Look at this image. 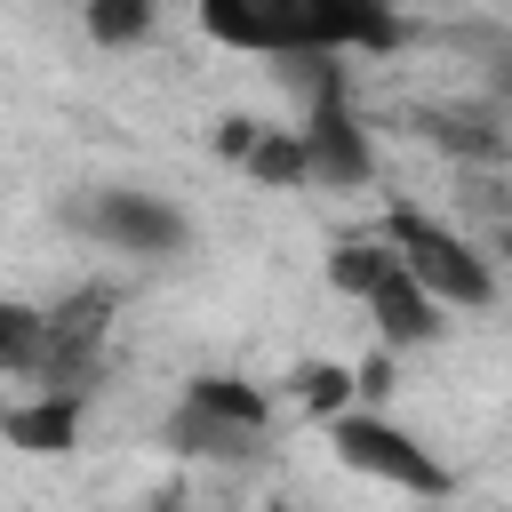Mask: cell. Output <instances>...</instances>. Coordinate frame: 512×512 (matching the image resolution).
Segmentation results:
<instances>
[{"mask_svg": "<svg viewBox=\"0 0 512 512\" xmlns=\"http://www.w3.org/2000/svg\"><path fill=\"white\" fill-rule=\"evenodd\" d=\"M200 32L240 56H352L392 48L400 16L384 0H192Z\"/></svg>", "mask_w": 512, "mask_h": 512, "instance_id": "obj_1", "label": "cell"}, {"mask_svg": "<svg viewBox=\"0 0 512 512\" xmlns=\"http://www.w3.org/2000/svg\"><path fill=\"white\" fill-rule=\"evenodd\" d=\"M112 288H72L56 312L8 304L0 312V368L32 392H96L104 336H112Z\"/></svg>", "mask_w": 512, "mask_h": 512, "instance_id": "obj_2", "label": "cell"}, {"mask_svg": "<svg viewBox=\"0 0 512 512\" xmlns=\"http://www.w3.org/2000/svg\"><path fill=\"white\" fill-rule=\"evenodd\" d=\"M328 280L384 328V344H432V336H440V296L408 272V256H400L384 232H376V240H336Z\"/></svg>", "mask_w": 512, "mask_h": 512, "instance_id": "obj_3", "label": "cell"}, {"mask_svg": "<svg viewBox=\"0 0 512 512\" xmlns=\"http://www.w3.org/2000/svg\"><path fill=\"white\" fill-rule=\"evenodd\" d=\"M328 448H336V464H352L360 480H384V488H400V496H448V464H440L416 432H400L392 416H376V408L328 416Z\"/></svg>", "mask_w": 512, "mask_h": 512, "instance_id": "obj_4", "label": "cell"}, {"mask_svg": "<svg viewBox=\"0 0 512 512\" xmlns=\"http://www.w3.org/2000/svg\"><path fill=\"white\" fill-rule=\"evenodd\" d=\"M384 240L408 256V272L440 296V304H456V312H480L488 296H496V272H488V256L464 240V232H448L440 216H424V208H392L384 216Z\"/></svg>", "mask_w": 512, "mask_h": 512, "instance_id": "obj_5", "label": "cell"}, {"mask_svg": "<svg viewBox=\"0 0 512 512\" xmlns=\"http://www.w3.org/2000/svg\"><path fill=\"white\" fill-rule=\"evenodd\" d=\"M272 424V400L248 384V376H192L184 384V408L168 416V448L184 456H248Z\"/></svg>", "mask_w": 512, "mask_h": 512, "instance_id": "obj_6", "label": "cell"}, {"mask_svg": "<svg viewBox=\"0 0 512 512\" xmlns=\"http://www.w3.org/2000/svg\"><path fill=\"white\" fill-rule=\"evenodd\" d=\"M80 232H88V240H104V248H120V256H176L192 224H184V208H176V200H160V192L104 184V192H88V200H80Z\"/></svg>", "mask_w": 512, "mask_h": 512, "instance_id": "obj_7", "label": "cell"}, {"mask_svg": "<svg viewBox=\"0 0 512 512\" xmlns=\"http://www.w3.org/2000/svg\"><path fill=\"white\" fill-rule=\"evenodd\" d=\"M224 152L256 176V184H312V152H304V128H256V120H224Z\"/></svg>", "mask_w": 512, "mask_h": 512, "instance_id": "obj_8", "label": "cell"}, {"mask_svg": "<svg viewBox=\"0 0 512 512\" xmlns=\"http://www.w3.org/2000/svg\"><path fill=\"white\" fill-rule=\"evenodd\" d=\"M80 400H88V392H32V400H8V416H0L8 448H24V456H64V448L80 440Z\"/></svg>", "mask_w": 512, "mask_h": 512, "instance_id": "obj_9", "label": "cell"}, {"mask_svg": "<svg viewBox=\"0 0 512 512\" xmlns=\"http://www.w3.org/2000/svg\"><path fill=\"white\" fill-rule=\"evenodd\" d=\"M424 136L440 152H456V160H504L512 152V136L496 120H480V112H424Z\"/></svg>", "mask_w": 512, "mask_h": 512, "instance_id": "obj_10", "label": "cell"}, {"mask_svg": "<svg viewBox=\"0 0 512 512\" xmlns=\"http://www.w3.org/2000/svg\"><path fill=\"white\" fill-rule=\"evenodd\" d=\"M152 16H160V0H88V32H96L104 48L144 40V32H152Z\"/></svg>", "mask_w": 512, "mask_h": 512, "instance_id": "obj_11", "label": "cell"}, {"mask_svg": "<svg viewBox=\"0 0 512 512\" xmlns=\"http://www.w3.org/2000/svg\"><path fill=\"white\" fill-rule=\"evenodd\" d=\"M360 392V376L352 368H336V360H312V368H296V400L304 408H320V416H344V400Z\"/></svg>", "mask_w": 512, "mask_h": 512, "instance_id": "obj_12", "label": "cell"}, {"mask_svg": "<svg viewBox=\"0 0 512 512\" xmlns=\"http://www.w3.org/2000/svg\"><path fill=\"white\" fill-rule=\"evenodd\" d=\"M496 248H504V256H512V224H504V232H496Z\"/></svg>", "mask_w": 512, "mask_h": 512, "instance_id": "obj_13", "label": "cell"}, {"mask_svg": "<svg viewBox=\"0 0 512 512\" xmlns=\"http://www.w3.org/2000/svg\"><path fill=\"white\" fill-rule=\"evenodd\" d=\"M384 8H400V0H384Z\"/></svg>", "mask_w": 512, "mask_h": 512, "instance_id": "obj_14", "label": "cell"}]
</instances>
